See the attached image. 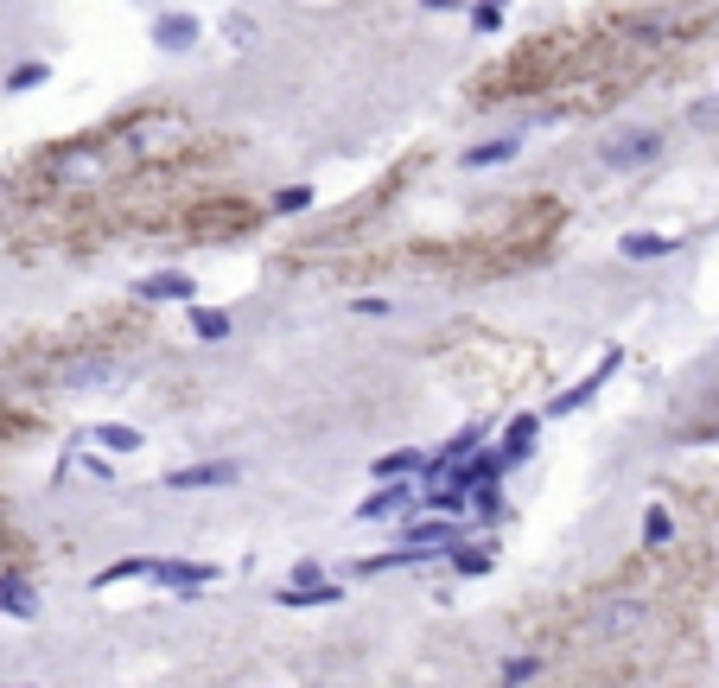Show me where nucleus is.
I'll return each instance as SVG.
<instances>
[{"instance_id":"nucleus-1","label":"nucleus","mask_w":719,"mask_h":688,"mask_svg":"<svg viewBox=\"0 0 719 688\" xmlns=\"http://www.w3.org/2000/svg\"><path fill=\"white\" fill-rule=\"evenodd\" d=\"M618 370H624V351L611 344V351H605V357H599V364H592L573 389H560V395H548V402H541V421H567V415H580V408H586V402H592V395H599Z\"/></svg>"},{"instance_id":"nucleus-2","label":"nucleus","mask_w":719,"mask_h":688,"mask_svg":"<svg viewBox=\"0 0 719 688\" xmlns=\"http://www.w3.org/2000/svg\"><path fill=\"white\" fill-rule=\"evenodd\" d=\"M662 147H669V134H662V128H630V134H611V141L599 147V160L611 172H637V166H656Z\"/></svg>"},{"instance_id":"nucleus-3","label":"nucleus","mask_w":719,"mask_h":688,"mask_svg":"<svg viewBox=\"0 0 719 688\" xmlns=\"http://www.w3.org/2000/svg\"><path fill=\"white\" fill-rule=\"evenodd\" d=\"M147 580H153V587H166L172 599H198L204 587H217V567H210V561H179V555H166V561L147 567Z\"/></svg>"},{"instance_id":"nucleus-4","label":"nucleus","mask_w":719,"mask_h":688,"mask_svg":"<svg viewBox=\"0 0 719 688\" xmlns=\"http://www.w3.org/2000/svg\"><path fill=\"white\" fill-rule=\"evenodd\" d=\"M465 529H471V516H465V523H459V516H427V523H408L401 548H414L420 561H440V555H452V548L465 542Z\"/></svg>"},{"instance_id":"nucleus-5","label":"nucleus","mask_w":719,"mask_h":688,"mask_svg":"<svg viewBox=\"0 0 719 688\" xmlns=\"http://www.w3.org/2000/svg\"><path fill=\"white\" fill-rule=\"evenodd\" d=\"M249 478V466L242 459H198V466H179L166 472V491H230Z\"/></svg>"},{"instance_id":"nucleus-6","label":"nucleus","mask_w":719,"mask_h":688,"mask_svg":"<svg viewBox=\"0 0 719 688\" xmlns=\"http://www.w3.org/2000/svg\"><path fill=\"white\" fill-rule=\"evenodd\" d=\"M420 510V478H389L357 504V523H389V516H414Z\"/></svg>"},{"instance_id":"nucleus-7","label":"nucleus","mask_w":719,"mask_h":688,"mask_svg":"<svg viewBox=\"0 0 719 688\" xmlns=\"http://www.w3.org/2000/svg\"><path fill=\"white\" fill-rule=\"evenodd\" d=\"M535 440H541V408H522V415L503 421V434H497L490 453H497L503 472H510V466H529V459H535Z\"/></svg>"},{"instance_id":"nucleus-8","label":"nucleus","mask_w":719,"mask_h":688,"mask_svg":"<svg viewBox=\"0 0 719 688\" xmlns=\"http://www.w3.org/2000/svg\"><path fill=\"white\" fill-rule=\"evenodd\" d=\"M522 153V128H503V134H490V141H471L459 153V166L465 172H497V166H510Z\"/></svg>"},{"instance_id":"nucleus-9","label":"nucleus","mask_w":719,"mask_h":688,"mask_svg":"<svg viewBox=\"0 0 719 688\" xmlns=\"http://www.w3.org/2000/svg\"><path fill=\"white\" fill-rule=\"evenodd\" d=\"M134 294H140V300H172V306H191V300H198V281H191L185 268H160V274H147V281H134Z\"/></svg>"},{"instance_id":"nucleus-10","label":"nucleus","mask_w":719,"mask_h":688,"mask_svg":"<svg viewBox=\"0 0 719 688\" xmlns=\"http://www.w3.org/2000/svg\"><path fill=\"white\" fill-rule=\"evenodd\" d=\"M198 39H204V20H198V13H160V20H153V45L172 51V58L191 51Z\"/></svg>"},{"instance_id":"nucleus-11","label":"nucleus","mask_w":719,"mask_h":688,"mask_svg":"<svg viewBox=\"0 0 719 688\" xmlns=\"http://www.w3.org/2000/svg\"><path fill=\"white\" fill-rule=\"evenodd\" d=\"M618 255L624 262H669L675 236L669 230H630V236H618Z\"/></svg>"},{"instance_id":"nucleus-12","label":"nucleus","mask_w":719,"mask_h":688,"mask_svg":"<svg viewBox=\"0 0 719 688\" xmlns=\"http://www.w3.org/2000/svg\"><path fill=\"white\" fill-rule=\"evenodd\" d=\"M338 599H344L338 580H319V587H293V580H287V587L274 593V606H287V612H312V606H338Z\"/></svg>"},{"instance_id":"nucleus-13","label":"nucleus","mask_w":719,"mask_h":688,"mask_svg":"<svg viewBox=\"0 0 719 688\" xmlns=\"http://www.w3.org/2000/svg\"><path fill=\"white\" fill-rule=\"evenodd\" d=\"M420 472H427V453H420V446H395V453H376V466H370L376 485H389V478H420Z\"/></svg>"},{"instance_id":"nucleus-14","label":"nucleus","mask_w":719,"mask_h":688,"mask_svg":"<svg viewBox=\"0 0 719 688\" xmlns=\"http://www.w3.org/2000/svg\"><path fill=\"white\" fill-rule=\"evenodd\" d=\"M0 612L7 618H39V587L26 574H0Z\"/></svg>"},{"instance_id":"nucleus-15","label":"nucleus","mask_w":719,"mask_h":688,"mask_svg":"<svg viewBox=\"0 0 719 688\" xmlns=\"http://www.w3.org/2000/svg\"><path fill=\"white\" fill-rule=\"evenodd\" d=\"M185 313H191V332H198L204 344H230L236 338V319L223 313V306H198V300H191Z\"/></svg>"},{"instance_id":"nucleus-16","label":"nucleus","mask_w":719,"mask_h":688,"mask_svg":"<svg viewBox=\"0 0 719 688\" xmlns=\"http://www.w3.org/2000/svg\"><path fill=\"white\" fill-rule=\"evenodd\" d=\"M312 204H319V192H312L306 179H293V185H280V192H268V211H274V217H306Z\"/></svg>"},{"instance_id":"nucleus-17","label":"nucleus","mask_w":719,"mask_h":688,"mask_svg":"<svg viewBox=\"0 0 719 688\" xmlns=\"http://www.w3.org/2000/svg\"><path fill=\"white\" fill-rule=\"evenodd\" d=\"M90 440L109 446V453H140V446H147V434H140V427H128V421H96Z\"/></svg>"},{"instance_id":"nucleus-18","label":"nucleus","mask_w":719,"mask_h":688,"mask_svg":"<svg viewBox=\"0 0 719 688\" xmlns=\"http://www.w3.org/2000/svg\"><path fill=\"white\" fill-rule=\"evenodd\" d=\"M147 567H153L147 555H121V561H109V567H102V574L90 580V587H96V593H109V587H121V580H147Z\"/></svg>"},{"instance_id":"nucleus-19","label":"nucleus","mask_w":719,"mask_h":688,"mask_svg":"<svg viewBox=\"0 0 719 688\" xmlns=\"http://www.w3.org/2000/svg\"><path fill=\"white\" fill-rule=\"evenodd\" d=\"M446 567H452V574H459V580H484L490 574V567H497V555H490V548H452V555H446Z\"/></svg>"},{"instance_id":"nucleus-20","label":"nucleus","mask_w":719,"mask_h":688,"mask_svg":"<svg viewBox=\"0 0 719 688\" xmlns=\"http://www.w3.org/2000/svg\"><path fill=\"white\" fill-rule=\"evenodd\" d=\"M503 7H510V0H471V7H465L471 32H478V39H497V32H503Z\"/></svg>"},{"instance_id":"nucleus-21","label":"nucleus","mask_w":719,"mask_h":688,"mask_svg":"<svg viewBox=\"0 0 719 688\" xmlns=\"http://www.w3.org/2000/svg\"><path fill=\"white\" fill-rule=\"evenodd\" d=\"M395 567H420V555H414V548H389V555H363V561H357V580L395 574Z\"/></svg>"},{"instance_id":"nucleus-22","label":"nucleus","mask_w":719,"mask_h":688,"mask_svg":"<svg viewBox=\"0 0 719 688\" xmlns=\"http://www.w3.org/2000/svg\"><path fill=\"white\" fill-rule=\"evenodd\" d=\"M675 542V516H669V504H650L643 510V548H669Z\"/></svg>"},{"instance_id":"nucleus-23","label":"nucleus","mask_w":719,"mask_h":688,"mask_svg":"<svg viewBox=\"0 0 719 688\" xmlns=\"http://www.w3.org/2000/svg\"><path fill=\"white\" fill-rule=\"evenodd\" d=\"M45 83H51V64H45V58H32V64H20V71H7V96L45 90Z\"/></svg>"},{"instance_id":"nucleus-24","label":"nucleus","mask_w":719,"mask_h":688,"mask_svg":"<svg viewBox=\"0 0 719 688\" xmlns=\"http://www.w3.org/2000/svg\"><path fill=\"white\" fill-rule=\"evenodd\" d=\"M541 676V657H510L503 663V688H522V682H535Z\"/></svg>"},{"instance_id":"nucleus-25","label":"nucleus","mask_w":719,"mask_h":688,"mask_svg":"<svg viewBox=\"0 0 719 688\" xmlns=\"http://www.w3.org/2000/svg\"><path fill=\"white\" fill-rule=\"evenodd\" d=\"M350 313H357V319H389L395 300L389 294H357V300H350Z\"/></svg>"},{"instance_id":"nucleus-26","label":"nucleus","mask_w":719,"mask_h":688,"mask_svg":"<svg viewBox=\"0 0 719 688\" xmlns=\"http://www.w3.org/2000/svg\"><path fill=\"white\" fill-rule=\"evenodd\" d=\"M319 580H325V567L312 561V555H306V561H293V587H319Z\"/></svg>"},{"instance_id":"nucleus-27","label":"nucleus","mask_w":719,"mask_h":688,"mask_svg":"<svg viewBox=\"0 0 719 688\" xmlns=\"http://www.w3.org/2000/svg\"><path fill=\"white\" fill-rule=\"evenodd\" d=\"M230 39H236V45L255 39V20H249V13H230Z\"/></svg>"},{"instance_id":"nucleus-28","label":"nucleus","mask_w":719,"mask_h":688,"mask_svg":"<svg viewBox=\"0 0 719 688\" xmlns=\"http://www.w3.org/2000/svg\"><path fill=\"white\" fill-rule=\"evenodd\" d=\"M694 122L700 128H719V102H694Z\"/></svg>"},{"instance_id":"nucleus-29","label":"nucleus","mask_w":719,"mask_h":688,"mask_svg":"<svg viewBox=\"0 0 719 688\" xmlns=\"http://www.w3.org/2000/svg\"><path fill=\"white\" fill-rule=\"evenodd\" d=\"M427 13H465V0H420Z\"/></svg>"},{"instance_id":"nucleus-30","label":"nucleus","mask_w":719,"mask_h":688,"mask_svg":"<svg viewBox=\"0 0 719 688\" xmlns=\"http://www.w3.org/2000/svg\"><path fill=\"white\" fill-rule=\"evenodd\" d=\"M7 688H39V682H7Z\"/></svg>"}]
</instances>
